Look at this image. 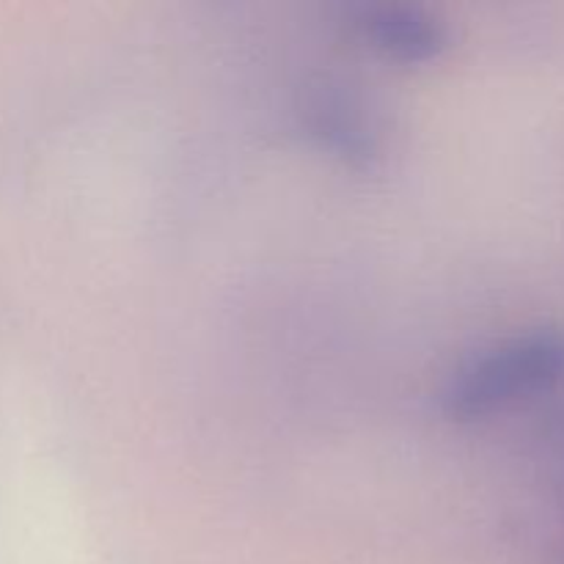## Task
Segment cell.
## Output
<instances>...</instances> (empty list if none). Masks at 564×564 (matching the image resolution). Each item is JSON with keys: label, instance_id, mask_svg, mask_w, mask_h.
Returning a JSON list of instances; mask_svg holds the SVG:
<instances>
[{"label": "cell", "instance_id": "1", "mask_svg": "<svg viewBox=\"0 0 564 564\" xmlns=\"http://www.w3.org/2000/svg\"><path fill=\"white\" fill-rule=\"evenodd\" d=\"M564 386V328L532 325L468 356L441 391L452 422H479Z\"/></svg>", "mask_w": 564, "mask_h": 564}, {"label": "cell", "instance_id": "2", "mask_svg": "<svg viewBox=\"0 0 564 564\" xmlns=\"http://www.w3.org/2000/svg\"><path fill=\"white\" fill-rule=\"evenodd\" d=\"M303 127L308 135L352 169H369L380 158V130L361 94L336 80H319L303 97Z\"/></svg>", "mask_w": 564, "mask_h": 564}, {"label": "cell", "instance_id": "3", "mask_svg": "<svg viewBox=\"0 0 564 564\" xmlns=\"http://www.w3.org/2000/svg\"><path fill=\"white\" fill-rule=\"evenodd\" d=\"M350 31L375 53L405 66L430 64L449 44V31L438 17L408 3L352 6Z\"/></svg>", "mask_w": 564, "mask_h": 564}, {"label": "cell", "instance_id": "4", "mask_svg": "<svg viewBox=\"0 0 564 564\" xmlns=\"http://www.w3.org/2000/svg\"><path fill=\"white\" fill-rule=\"evenodd\" d=\"M562 488H564V477H562Z\"/></svg>", "mask_w": 564, "mask_h": 564}]
</instances>
